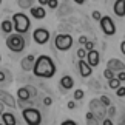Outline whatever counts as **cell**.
<instances>
[{
	"label": "cell",
	"mask_w": 125,
	"mask_h": 125,
	"mask_svg": "<svg viewBox=\"0 0 125 125\" xmlns=\"http://www.w3.org/2000/svg\"><path fill=\"white\" fill-rule=\"evenodd\" d=\"M76 54H77L79 60H83V57H86V54H88V52H86V50H83V48H79Z\"/></svg>",
	"instance_id": "484cf974"
},
{
	"label": "cell",
	"mask_w": 125,
	"mask_h": 125,
	"mask_svg": "<svg viewBox=\"0 0 125 125\" xmlns=\"http://www.w3.org/2000/svg\"><path fill=\"white\" fill-rule=\"evenodd\" d=\"M107 68L113 70L114 73H121V71H125V63L121 59H110L107 62Z\"/></svg>",
	"instance_id": "30bf717a"
},
{
	"label": "cell",
	"mask_w": 125,
	"mask_h": 125,
	"mask_svg": "<svg viewBox=\"0 0 125 125\" xmlns=\"http://www.w3.org/2000/svg\"><path fill=\"white\" fill-rule=\"evenodd\" d=\"M17 97H19V100H26V99H30L31 97V93H30V90L26 88V86H22V88H19L17 90Z\"/></svg>",
	"instance_id": "ac0fdd59"
},
{
	"label": "cell",
	"mask_w": 125,
	"mask_h": 125,
	"mask_svg": "<svg viewBox=\"0 0 125 125\" xmlns=\"http://www.w3.org/2000/svg\"><path fill=\"white\" fill-rule=\"evenodd\" d=\"M99 60H100V54L96 50H93V51H90L88 54H86V62H88V65L93 68V66H96L99 63Z\"/></svg>",
	"instance_id": "4fadbf2b"
},
{
	"label": "cell",
	"mask_w": 125,
	"mask_h": 125,
	"mask_svg": "<svg viewBox=\"0 0 125 125\" xmlns=\"http://www.w3.org/2000/svg\"><path fill=\"white\" fill-rule=\"evenodd\" d=\"M79 73H80L82 77H88V76H91V73H93V68L88 65L86 60H79Z\"/></svg>",
	"instance_id": "7c38bea8"
},
{
	"label": "cell",
	"mask_w": 125,
	"mask_h": 125,
	"mask_svg": "<svg viewBox=\"0 0 125 125\" xmlns=\"http://www.w3.org/2000/svg\"><path fill=\"white\" fill-rule=\"evenodd\" d=\"M86 42H88L86 36H80V37H79V43H82V45H86Z\"/></svg>",
	"instance_id": "d590c367"
},
{
	"label": "cell",
	"mask_w": 125,
	"mask_h": 125,
	"mask_svg": "<svg viewBox=\"0 0 125 125\" xmlns=\"http://www.w3.org/2000/svg\"><path fill=\"white\" fill-rule=\"evenodd\" d=\"M34 76L37 77H52L56 74V65L50 56H39L36 60L34 70H32Z\"/></svg>",
	"instance_id": "6da1fadb"
},
{
	"label": "cell",
	"mask_w": 125,
	"mask_h": 125,
	"mask_svg": "<svg viewBox=\"0 0 125 125\" xmlns=\"http://www.w3.org/2000/svg\"><path fill=\"white\" fill-rule=\"evenodd\" d=\"M100 30L104 31L105 36H113L116 32V26H114L113 19L108 17V16H104L100 19Z\"/></svg>",
	"instance_id": "52a82bcc"
},
{
	"label": "cell",
	"mask_w": 125,
	"mask_h": 125,
	"mask_svg": "<svg viewBox=\"0 0 125 125\" xmlns=\"http://www.w3.org/2000/svg\"><path fill=\"white\" fill-rule=\"evenodd\" d=\"M116 94L119 96V97H124V96H125V86H121V88H117V90H116Z\"/></svg>",
	"instance_id": "4dcf8cb0"
},
{
	"label": "cell",
	"mask_w": 125,
	"mask_h": 125,
	"mask_svg": "<svg viewBox=\"0 0 125 125\" xmlns=\"http://www.w3.org/2000/svg\"><path fill=\"white\" fill-rule=\"evenodd\" d=\"M104 125H113V121H111L110 117H107V119L104 121Z\"/></svg>",
	"instance_id": "74e56055"
},
{
	"label": "cell",
	"mask_w": 125,
	"mask_h": 125,
	"mask_svg": "<svg viewBox=\"0 0 125 125\" xmlns=\"http://www.w3.org/2000/svg\"><path fill=\"white\" fill-rule=\"evenodd\" d=\"M3 110H5V104L0 102V117H2V114H3Z\"/></svg>",
	"instance_id": "60d3db41"
},
{
	"label": "cell",
	"mask_w": 125,
	"mask_h": 125,
	"mask_svg": "<svg viewBox=\"0 0 125 125\" xmlns=\"http://www.w3.org/2000/svg\"><path fill=\"white\" fill-rule=\"evenodd\" d=\"M51 102H52L51 97H45V99H43V104H45V105H51Z\"/></svg>",
	"instance_id": "8d00e7d4"
},
{
	"label": "cell",
	"mask_w": 125,
	"mask_h": 125,
	"mask_svg": "<svg viewBox=\"0 0 125 125\" xmlns=\"http://www.w3.org/2000/svg\"><path fill=\"white\" fill-rule=\"evenodd\" d=\"M104 77H105V79H108V80H111V79H114V77H116V73H114L113 70L107 68V70L104 71Z\"/></svg>",
	"instance_id": "603a6c76"
},
{
	"label": "cell",
	"mask_w": 125,
	"mask_h": 125,
	"mask_svg": "<svg viewBox=\"0 0 125 125\" xmlns=\"http://www.w3.org/2000/svg\"><path fill=\"white\" fill-rule=\"evenodd\" d=\"M121 51H122V54L125 56V40H124V42H121Z\"/></svg>",
	"instance_id": "f35d334b"
},
{
	"label": "cell",
	"mask_w": 125,
	"mask_h": 125,
	"mask_svg": "<svg viewBox=\"0 0 125 125\" xmlns=\"http://www.w3.org/2000/svg\"><path fill=\"white\" fill-rule=\"evenodd\" d=\"M90 111L94 114L97 119H102L105 121V116H107V107H104V104L100 102L99 99H91L90 100Z\"/></svg>",
	"instance_id": "5b68a950"
},
{
	"label": "cell",
	"mask_w": 125,
	"mask_h": 125,
	"mask_svg": "<svg viewBox=\"0 0 125 125\" xmlns=\"http://www.w3.org/2000/svg\"><path fill=\"white\" fill-rule=\"evenodd\" d=\"M60 86L63 90H71L74 86V79L71 77V76H63V77L60 79Z\"/></svg>",
	"instance_id": "2e32d148"
},
{
	"label": "cell",
	"mask_w": 125,
	"mask_h": 125,
	"mask_svg": "<svg viewBox=\"0 0 125 125\" xmlns=\"http://www.w3.org/2000/svg\"><path fill=\"white\" fill-rule=\"evenodd\" d=\"M48 6H50L51 9H56L57 6H59V2H57V0H48Z\"/></svg>",
	"instance_id": "4316f807"
},
{
	"label": "cell",
	"mask_w": 125,
	"mask_h": 125,
	"mask_svg": "<svg viewBox=\"0 0 125 125\" xmlns=\"http://www.w3.org/2000/svg\"><path fill=\"white\" fill-rule=\"evenodd\" d=\"M6 46L12 52H22L25 50V39L22 34H11L6 39Z\"/></svg>",
	"instance_id": "3957f363"
},
{
	"label": "cell",
	"mask_w": 125,
	"mask_h": 125,
	"mask_svg": "<svg viewBox=\"0 0 125 125\" xmlns=\"http://www.w3.org/2000/svg\"><path fill=\"white\" fill-rule=\"evenodd\" d=\"M2 121H3V125H16V116L12 113H3L2 114Z\"/></svg>",
	"instance_id": "e0dca14e"
},
{
	"label": "cell",
	"mask_w": 125,
	"mask_h": 125,
	"mask_svg": "<svg viewBox=\"0 0 125 125\" xmlns=\"http://www.w3.org/2000/svg\"><path fill=\"white\" fill-rule=\"evenodd\" d=\"M22 114L28 125H40V122H42V114L36 108H25Z\"/></svg>",
	"instance_id": "277c9868"
},
{
	"label": "cell",
	"mask_w": 125,
	"mask_h": 125,
	"mask_svg": "<svg viewBox=\"0 0 125 125\" xmlns=\"http://www.w3.org/2000/svg\"><path fill=\"white\" fill-rule=\"evenodd\" d=\"M0 102L8 105L9 108H16V99H14V96H11L8 91L0 90Z\"/></svg>",
	"instance_id": "8fae6325"
},
{
	"label": "cell",
	"mask_w": 125,
	"mask_h": 125,
	"mask_svg": "<svg viewBox=\"0 0 125 125\" xmlns=\"http://www.w3.org/2000/svg\"><path fill=\"white\" fill-rule=\"evenodd\" d=\"M108 86L111 90H117V88H121V80H119L117 77H114L111 80H108Z\"/></svg>",
	"instance_id": "44dd1931"
},
{
	"label": "cell",
	"mask_w": 125,
	"mask_h": 125,
	"mask_svg": "<svg viewBox=\"0 0 125 125\" xmlns=\"http://www.w3.org/2000/svg\"><path fill=\"white\" fill-rule=\"evenodd\" d=\"M85 121H86V125H99V119L94 116L91 111L86 113V116H85Z\"/></svg>",
	"instance_id": "ffe728a7"
},
{
	"label": "cell",
	"mask_w": 125,
	"mask_h": 125,
	"mask_svg": "<svg viewBox=\"0 0 125 125\" xmlns=\"http://www.w3.org/2000/svg\"><path fill=\"white\" fill-rule=\"evenodd\" d=\"M0 3H2V0H0Z\"/></svg>",
	"instance_id": "bcb514c9"
},
{
	"label": "cell",
	"mask_w": 125,
	"mask_h": 125,
	"mask_svg": "<svg viewBox=\"0 0 125 125\" xmlns=\"http://www.w3.org/2000/svg\"><path fill=\"white\" fill-rule=\"evenodd\" d=\"M66 107H68L70 110H74L76 108V100H70V102L66 104Z\"/></svg>",
	"instance_id": "e575fe53"
},
{
	"label": "cell",
	"mask_w": 125,
	"mask_h": 125,
	"mask_svg": "<svg viewBox=\"0 0 125 125\" xmlns=\"http://www.w3.org/2000/svg\"><path fill=\"white\" fill-rule=\"evenodd\" d=\"M39 3L40 6H43V5H48V0H39Z\"/></svg>",
	"instance_id": "7bdbcfd3"
},
{
	"label": "cell",
	"mask_w": 125,
	"mask_h": 125,
	"mask_svg": "<svg viewBox=\"0 0 125 125\" xmlns=\"http://www.w3.org/2000/svg\"><path fill=\"white\" fill-rule=\"evenodd\" d=\"M2 31L5 32V34H9L11 31H14L12 20H3V22H2Z\"/></svg>",
	"instance_id": "d6986e66"
},
{
	"label": "cell",
	"mask_w": 125,
	"mask_h": 125,
	"mask_svg": "<svg viewBox=\"0 0 125 125\" xmlns=\"http://www.w3.org/2000/svg\"><path fill=\"white\" fill-rule=\"evenodd\" d=\"M116 77L121 80V82H124V80H125V71H121V73H117V74H116Z\"/></svg>",
	"instance_id": "d6a6232c"
},
{
	"label": "cell",
	"mask_w": 125,
	"mask_h": 125,
	"mask_svg": "<svg viewBox=\"0 0 125 125\" xmlns=\"http://www.w3.org/2000/svg\"><path fill=\"white\" fill-rule=\"evenodd\" d=\"M99 100L104 104V107H107V108H110V107H111V99H110L108 96H105V94H104V96H100V97H99Z\"/></svg>",
	"instance_id": "7402d4cb"
},
{
	"label": "cell",
	"mask_w": 125,
	"mask_h": 125,
	"mask_svg": "<svg viewBox=\"0 0 125 125\" xmlns=\"http://www.w3.org/2000/svg\"><path fill=\"white\" fill-rule=\"evenodd\" d=\"M54 45L59 51H68L73 46V37L70 34H59L54 39Z\"/></svg>",
	"instance_id": "8992f818"
},
{
	"label": "cell",
	"mask_w": 125,
	"mask_h": 125,
	"mask_svg": "<svg viewBox=\"0 0 125 125\" xmlns=\"http://www.w3.org/2000/svg\"><path fill=\"white\" fill-rule=\"evenodd\" d=\"M31 16L34 19H45L46 16V11L43 6H32L31 8Z\"/></svg>",
	"instance_id": "9a60e30c"
},
{
	"label": "cell",
	"mask_w": 125,
	"mask_h": 125,
	"mask_svg": "<svg viewBox=\"0 0 125 125\" xmlns=\"http://www.w3.org/2000/svg\"><path fill=\"white\" fill-rule=\"evenodd\" d=\"M0 125H3V124H0Z\"/></svg>",
	"instance_id": "7dc6e473"
},
{
	"label": "cell",
	"mask_w": 125,
	"mask_h": 125,
	"mask_svg": "<svg viewBox=\"0 0 125 125\" xmlns=\"http://www.w3.org/2000/svg\"><path fill=\"white\" fill-rule=\"evenodd\" d=\"M36 57L32 56V54H28V56H25L22 59V62H20V66H22V70L23 71H32L34 70V65H36Z\"/></svg>",
	"instance_id": "9c48e42d"
},
{
	"label": "cell",
	"mask_w": 125,
	"mask_h": 125,
	"mask_svg": "<svg viewBox=\"0 0 125 125\" xmlns=\"http://www.w3.org/2000/svg\"><path fill=\"white\" fill-rule=\"evenodd\" d=\"M5 77H6L5 73H3V71H0V82H5Z\"/></svg>",
	"instance_id": "ab89813d"
},
{
	"label": "cell",
	"mask_w": 125,
	"mask_h": 125,
	"mask_svg": "<svg viewBox=\"0 0 125 125\" xmlns=\"http://www.w3.org/2000/svg\"><path fill=\"white\" fill-rule=\"evenodd\" d=\"M113 11L117 17H124L125 16V0H116L113 6Z\"/></svg>",
	"instance_id": "5bb4252c"
},
{
	"label": "cell",
	"mask_w": 125,
	"mask_h": 125,
	"mask_svg": "<svg viewBox=\"0 0 125 125\" xmlns=\"http://www.w3.org/2000/svg\"><path fill=\"white\" fill-rule=\"evenodd\" d=\"M32 0H19V6L20 8H32Z\"/></svg>",
	"instance_id": "cb8c5ba5"
},
{
	"label": "cell",
	"mask_w": 125,
	"mask_h": 125,
	"mask_svg": "<svg viewBox=\"0 0 125 125\" xmlns=\"http://www.w3.org/2000/svg\"><path fill=\"white\" fill-rule=\"evenodd\" d=\"M0 60H2V56H0Z\"/></svg>",
	"instance_id": "f6af8a7d"
},
{
	"label": "cell",
	"mask_w": 125,
	"mask_h": 125,
	"mask_svg": "<svg viewBox=\"0 0 125 125\" xmlns=\"http://www.w3.org/2000/svg\"><path fill=\"white\" fill-rule=\"evenodd\" d=\"M12 25H14V31L16 34H25V32L30 30L31 26V22H30V17L23 12H16L12 16Z\"/></svg>",
	"instance_id": "7a4b0ae2"
},
{
	"label": "cell",
	"mask_w": 125,
	"mask_h": 125,
	"mask_svg": "<svg viewBox=\"0 0 125 125\" xmlns=\"http://www.w3.org/2000/svg\"><path fill=\"white\" fill-rule=\"evenodd\" d=\"M85 50H86V52H90V51H93L94 50V42H86V45H85Z\"/></svg>",
	"instance_id": "83f0119b"
},
{
	"label": "cell",
	"mask_w": 125,
	"mask_h": 125,
	"mask_svg": "<svg viewBox=\"0 0 125 125\" xmlns=\"http://www.w3.org/2000/svg\"><path fill=\"white\" fill-rule=\"evenodd\" d=\"M83 96H85V93H83L82 90H76L74 91V100H82Z\"/></svg>",
	"instance_id": "d4e9b609"
},
{
	"label": "cell",
	"mask_w": 125,
	"mask_h": 125,
	"mask_svg": "<svg viewBox=\"0 0 125 125\" xmlns=\"http://www.w3.org/2000/svg\"><path fill=\"white\" fill-rule=\"evenodd\" d=\"M76 3H79V5H82V3H85V0H74Z\"/></svg>",
	"instance_id": "ee69618b"
},
{
	"label": "cell",
	"mask_w": 125,
	"mask_h": 125,
	"mask_svg": "<svg viewBox=\"0 0 125 125\" xmlns=\"http://www.w3.org/2000/svg\"><path fill=\"white\" fill-rule=\"evenodd\" d=\"M26 88L30 90V93H31V97H34V96H37V91H36V88H34V86H30V85H26Z\"/></svg>",
	"instance_id": "1f68e13d"
},
{
	"label": "cell",
	"mask_w": 125,
	"mask_h": 125,
	"mask_svg": "<svg viewBox=\"0 0 125 125\" xmlns=\"http://www.w3.org/2000/svg\"><path fill=\"white\" fill-rule=\"evenodd\" d=\"M114 114H116V108L111 105V107L108 108V111H107V116H110V119H111V117H114Z\"/></svg>",
	"instance_id": "f546056e"
},
{
	"label": "cell",
	"mask_w": 125,
	"mask_h": 125,
	"mask_svg": "<svg viewBox=\"0 0 125 125\" xmlns=\"http://www.w3.org/2000/svg\"><path fill=\"white\" fill-rule=\"evenodd\" d=\"M32 39H34L36 43H39V45H45L48 42V39H50V31L45 30V28H37L32 32Z\"/></svg>",
	"instance_id": "ba28073f"
},
{
	"label": "cell",
	"mask_w": 125,
	"mask_h": 125,
	"mask_svg": "<svg viewBox=\"0 0 125 125\" xmlns=\"http://www.w3.org/2000/svg\"><path fill=\"white\" fill-rule=\"evenodd\" d=\"M60 125H77V124H76L74 121H71V119H66V121H63Z\"/></svg>",
	"instance_id": "836d02e7"
},
{
	"label": "cell",
	"mask_w": 125,
	"mask_h": 125,
	"mask_svg": "<svg viewBox=\"0 0 125 125\" xmlns=\"http://www.w3.org/2000/svg\"><path fill=\"white\" fill-rule=\"evenodd\" d=\"M91 17H93L94 20H99V22H100V19H102V14H100L99 11H93V12H91Z\"/></svg>",
	"instance_id": "f1b7e54d"
},
{
	"label": "cell",
	"mask_w": 125,
	"mask_h": 125,
	"mask_svg": "<svg viewBox=\"0 0 125 125\" xmlns=\"http://www.w3.org/2000/svg\"><path fill=\"white\" fill-rule=\"evenodd\" d=\"M119 125H125V111H124V116L121 119V122H119Z\"/></svg>",
	"instance_id": "b9f144b4"
}]
</instances>
